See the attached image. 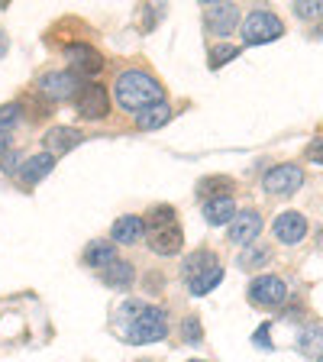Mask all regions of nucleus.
Returning <instances> with one entry per match:
<instances>
[{"label":"nucleus","mask_w":323,"mask_h":362,"mask_svg":"<svg viewBox=\"0 0 323 362\" xmlns=\"http://www.w3.org/2000/svg\"><path fill=\"white\" fill-rule=\"evenodd\" d=\"M113 94H117V104H120L127 113H139V110H146V107L158 104L165 90H162V81L152 78L149 71L129 68V71H123V75L117 78Z\"/></svg>","instance_id":"1"},{"label":"nucleus","mask_w":323,"mask_h":362,"mask_svg":"<svg viewBox=\"0 0 323 362\" xmlns=\"http://www.w3.org/2000/svg\"><path fill=\"white\" fill-rule=\"evenodd\" d=\"M184 281H188L194 298L211 294L213 288L223 281V269H220L217 256H213L211 249H197V252H191V256L184 259Z\"/></svg>","instance_id":"2"},{"label":"nucleus","mask_w":323,"mask_h":362,"mask_svg":"<svg viewBox=\"0 0 323 362\" xmlns=\"http://www.w3.org/2000/svg\"><path fill=\"white\" fill-rule=\"evenodd\" d=\"M168 337V314L162 308H146L129 320L127 327V339L136 343V346H143V343H158V339Z\"/></svg>","instance_id":"3"},{"label":"nucleus","mask_w":323,"mask_h":362,"mask_svg":"<svg viewBox=\"0 0 323 362\" xmlns=\"http://www.w3.org/2000/svg\"><path fill=\"white\" fill-rule=\"evenodd\" d=\"M242 42L246 45H265V42H275V39L285 33L281 20L269 10H252V13L242 20Z\"/></svg>","instance_id":"4"},{"label":"nucleus","mask_w":323,"mask_h":362,"mask_svg":"<svg viewBox=\"0 0 323 362\" xmlns=\"http://www.w3.org/2000/svg\"><path fill=\"white\" fill-rule=\"evenodd\" d=\"M71 100H75L78 117H84V120H104L110 110V98H107L104 84H81Z\"/></svg>","instance_id":"5"},{"label":"nucleus","mask_w":323,"mask_h":362,"mask_svg":"<svg viewBox=\"0 0 323 362\" xmlns=\"http://www.w3.org/2000/svg\"><path fill=\"white\" fill-rule=\"evenodd\" d=\"M249 301L262 304V308H278L288 301V285L278 275H259L252 285H249Z\"/></svg>","instance_id":"6"},{"label":"nucleus","mask_w":323,"mask_h":362,"mask_svg":"<svg viewBox=\"0 0 323 362\" xmlns=\"http://www.w3.org/2000/svg\"><path fill=\"white\" fill-rule=\"evenodd\" d=\"M301 185H304V172L298 165H275V168H269L265 178H262V188L269 191V194H275V197L294 194Z\"/></svg>","instance_id":"7"},{"label":"nucleus","mask_w":323,"mask_h":362,"mask_svg":"<svg viewBox=\"0 0 323 362\" xmlns=\"http://www.w3.org/2000/svg\"><path fill=\"white\" fill-rule=\"evenodd\" d=\"M204 23H207V30L217 33V36H230L236 30V23H240V10L236 4L230 0H213L204 7Z\"/></svg>","instance_id":"8"},{"label":"nucleus","mask_w":323,"mask_h":362,"mask_svg":"<svg viewBox=\"0 0 323 362\" xmlns=\"http://www.w3.org/2000/svg\"><path fill=\"white\" fill-rule=\"evenodd\" d=\"M262 233V214L259 211H236V217L230 220V236L226 240L233 246H252Z\"/></svg>","instance_id":"9"},{"label":"nucleus","mask_w":323,"mask_h":362,"mask_svg":"<svg viewBox=\"0 0 323 362\" xmlns=\"http://www.w3.org/2000/svg\"><path fill=\"white\" fill-rule=\"evenodd\" d=\"M39 88H42L45 98H52V100H71L78 94V88H81V81L71 71H45L39 78Z\"/></svg>","instance_id":"10"},{"label":"nucleus","mask_w":323,"mask_h":362,"mask_svg":"<svg viewBox=\"0 0 323 362\" xmlns=\"http://www.w3.org/2000/svg\"><path fill=\"white\" fill-rule=\"evenodd\" d=\"M271 230H275V240L285 243V246H298V243L307 236V217L298 211H285L275 217V223H271Z\"/></svg>","instance_id":"11"},{"label":"nucleus","mask_w":323,"mask_h":362,"mask_svg":"<svg viewBox=\"0 0 323 362\" xmlns=\"http://www.w3.org/2000/svg\"><path fill=\"white\" fill-rule=\"evenodd\" d=\"M65 55L71 59V65H75V71L71 75H88V78H94V75H100L104 71V55H98L90 45H65Z\"/></svg>","instance_id":"12"},{"label":"nucleus","mask_w":323,"mask_h":362,"mask_svg":"<svg viewBox=\"0 0 323 362\" xmlns=\"http://www.w3.org/2000/svg\"><path fill=\"white\" fill-rule=\"evenodd\" d=\"M181 246H184V233H181L178 223L162 226V230H152L149 233V249L158 252V256H178Z\"/></svg>","instance_id":"13"},{"label":"nucleus","mask_w":323,"mask_h":362,"mask_svg":"<svg viewBox=\"0 0 323 362\" xmlns=\"http://www.w3.org/2000/svg\"><path fill=\"white\" fill-rule=\"evenodd\" d=\"M113 243H123V246H133L146 236V223L143 217H136V214H127V217H117L113 220V230H110Z\"/></svg>","instance_id":"14"},{"label":"nucleus","mask_w":323,"mask_h":362,"mask_svg":"<svg viewBox=\"0 0 323 362\" xmlns=\"http://www.w3.org/2000/svg\"><path fill=\"white\" fill-rule=\"evenodd\" d=\"M100 279H104L107 288H117V291H127L133 288V279H136V269L133 262H123V259H113L110 265L100 269Z\"/></svg>","instance_id":"15"},{"label":"nucleus","mask_w":323,"mask_h":362,"mask_svg":"<svg viewBox=\"0 0 323 362\" xmlns=\"http://www.w3.org/2000/svg\"><path fill=\"white\" fill-rule=\"evenodd\" d=\"M55 162L59 158L55 156H49V152H39V156H30L26 162L20 165V178H23V185H39V181L45 178V175L55 168Z\"/></svg>","instance_id":"16"},{"label":"nucleus","mask_w":323,"mask_h":362,"mask_svg":"<svg viewBox=\"0 0 323 362\" xmlns=\"http://www.w3.org/2000/svg\"><path fill=\"white\" fill-rule=\"evenodd\" d=\"M78 143H81V133L71 127H55L45 133V149H49V156H65V152H71Z\"/></svg>","instance_id":"17"},{"label":"nucleus","mask_w":323,"mask_h":362,"mask_svg":"<svg viewBox=\"0 0 323 362\" xmlns=\"http://www.w3.org/2000/svg\"><path fill=\"white\" fill-rule=\"evenodd\" d=\"M233 217H236V204H233V197L230 194L213 197V201L204 204V220H207L211 226H223V223H230Z\"/></svg>","instance_id":"18"},{"label":"nucleus","mask_w":323,"mask_h":362,"mask_svg":"<svg viewBox=\"0 0 323 362\" xmlns=\"http://www.w3.org/2000/svg\"><path fill=\"white\" fill-rule=\"evenodd\" d=\"M168 120H172V107H168L165 100H158V104H152V107H146V110L136 113L139 129H158V127H165Z\"/></svg>","instance_id":"19"},{"label":"nucleus","mask_w":323,"mask_h":362,"mask_svg":"<svg viewBox=\"0 0 323 362\" xmlns=\"http://www.w3.org/2000/svg\"><path fill=\"white\" fill-rule=\"evenodd\" d=\"M113 259H117V249H113V243H107V240H94V243H88V249H84V262H88L90 269H104V265H110Z\"/></svg>","instance_id":"20"},{"label":"nucleus","mask_w":323,"mask_h":362,"mask_svg":"<svg viewBox=\"0 0 323 362\" xmlns=\"http://www.w3.org/2000/svg\"><path fill=\"white\" fill-rule=\"evenodd\" d=\"M269 259H271L269 249H265V246H256V243H252V246H249L246 252L240 256V265H242V269H256V265L262 269V265H269Z\"/></svg>","instance_id":"21"},{"label":"nucleus","mask_w":323,"mask_h":362,"mask_svg":"<svg viewBox=\"0 0 323 362\" xmlns=\"http://www.w3.org/2000/svg\"><path fill=\"white\" fill-rule=\"evenodd\" d=\"M146 226H152V230H162V226H172L175 223V211L168 207V204H162V207H152L149 211V220H143Z\"/></svg>","instance_id":"22"},{"label":"nucleus","mask_w":323,"mask_h":362,"mask_svg":"<svg viewBox=\"0 0 323 362\" xmlns=\"http://www.w3.org/2000/svg\"><path fill=\"white\" fill-rule=\"evenodd\" d=\"M20 117H23V107L16 104H4L0 107V133H7L10 127H16V123H20Z\"/></svg>","instance_id":"23"},{"label":"nucleus","mask_w":323,"mask_h":362,"mask_svg":"<svg viewBox=\"0 0 323 362\" xmlns=\"http://www.w3.org/2000/svg\"><path fill=\"white\" fill-rule=\"evenodd\" d=\"M181 339H184V343H191V346H197V343L204 339V333H201V320H197V317H188V320L181 324Z\"/></svg>","instance_id":"24"},{"label":"nucleus","mask_w":323,"mask_h":362,"mask_svg":"<svg viewBox=\"0 0 323 362\" xmlns=\"http://www.w3.org/2000/svg\"><path fill=\"white\" fill-rule=\"evenodd\" d=\"M320 0H298V4H294V13L301 16V20H320Z\"/></svg>","instance_id":"25"},{"label":"nucleus","mask_w":323,"mask_h":362,"mask_svg":"<svg viewBox=\"0 0 323 362\" xmlns=\"http://www.w3.org/2000/svg\"><path fill=\"white\" fill-rule=\"evenodd\" d=\"M236 55H240V49H236V45H220V49H213L211 68H220V65H226V62H233Z\"/></svg>","instance_id":"26"},{"label":"nucleus","mask_w":323,"mask_h":362,"mask_svg":"<svg viewBox=\"0 0 323 362\" xmlns=\"http://www.w3.org/2000/svg\"><path fill=\"white\" fill-rule=\"evenodd\" d=\"M256 346H262V349H271V343H269V324H265L262 330H256Z\"/></svg>","instance_id":"27"},{"label":"nucleus","mask_w":323,"mask_h":362,"mask_svg":"<svg viewBox=\"0 0 323 362\" xmlns=\"http://www.w3.org/2000/svg\"><path fill=\"white\" fill-rule=\"evenodd\" d=\"M16 158H20L16 152H7V156H4V172H13V168H16Z\"/></svg>","instance_id":"28"},{"label":"nucleus","mask_w":323,"mask_h":362,"mask_svg":"<svg viewBox=\"0 0 323 362\" xmlns=\"http://www.w3.org/2000/svg\"><path fill=\"white\" fill-rule=\"evenodd\" d=\"M10 152V133H0V158Z\"/></svg>","instance_id":"29"},{"label":"nucleus","mask_w":323,"mask_h":362,"mask_svg":"<svg viewBox=\"0 0 323 362\" xmlns=\"http://www.w3.org/2000/svg\"><path fill=\"white\" fill-rule=\"evenodd\" d=\"M7 45H10V39H7V33H4V30H0V55H4V52H7Z\"/></svg>","instance_id":"30"},{"label":"nucleus","mask_w":323,"mask_h":362,"mask_svg":"<svg viewBox=\"0 0 323 362\" xmlns=\"http://www.w3.org/2000/svg\"><path fill=\"white\" fill-rule=\"evenodd\" d=\"M314 162H320V136L314 139Z\"/></svg>","instance_id":"31"},{"label":"nucleus","mask_w":323,"mask_h":362,"mask_svg":"<svg viewBox=\"0 0 323 362\" xmlns=\"http://www.w3.org/2000/svg\"><path fill=\"white\" fill-rule=\"evenodd\" d=\"M191 362H207V359H191Z\"/></svg>","instance_id":"32"},{"label":"nucleus","mask_w":323,"mask_h":362,"mask_svg":"<svg viewBox=\"0 0 323 362\" xmlns=\"http://www.w3.org/2000/svg\"><path fill=\"white\" fill-rule=\"evenodd\" d=\"M139 362H149V359H139Z\"/></svg>","instance_id":"33"}]
</instances>
